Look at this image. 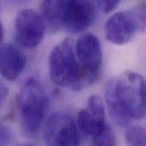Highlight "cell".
<instances>
[{"instance_id":"8992f818","label":"cell","mask_w":146,"mask_h":146,"mask_svg":"<svg viewBox=\"0 0 146 146\" xmlns=\"http://www.w3.org/2000/svg\"><path fill=\"white\" fill-rule=\"evenodd\" d=\"M46 32V25L35 10L26 9L21 10L15 20V38L23 48H36L42 41Z\"/></svg>"},{"instance_id":"5b68a950","label":"cell","mask_w":146,"mask_h":146,"mask_svg":"<svg viewBox=\"0 0 146 146\" xmlns=\"http://www.w3.org/2000/svg\"><path fill=\"white\" fill-rule=\"evenodd\" d=\"M76 56L86 72L90 84L98 81L102 66V48L99 38L92 33L80 36L75 45Z\"/></svg>"},{"instance_id":"2e32d148","label":"cell","mask_w":146,"mask_h":146,"mask_svg":"<svg viewBox=\"0 0 146 146\" xmlns=\"http://www.w3.org/2000/svg\"><path fill=\"white\" fill-rule=\"evenodd\" d=\"M8 94H9L8 88L0 81V106H2L4 100H6Z\"/></svg>"},{"instance_id":"7a4b0ae2","label":"cell","mask_w":146,"mask_h":146,"mask_svg":"<svg viewBox=\"0 0 146 146\" xmlns=\"http://www.w3.org/2000/svg\"><path fill=\"white\" fill-rule=\"evenodd\" d=\"M48 69L51 81L56 86L78 91L91 85L76 56L71 38L64 39L52 49Z\"/></svg>"},{"instance_id":"ba28073f","label":"cell","mask_w":146,"mask_h":146,"mask_svg":"<svg viewBox=\"0 0 146 146\" xmlns=\"http://www.w3.org/2000/svg\"><path fill=\"white\" fill-rule=\"evenodd\" d=\"M137 33H139L138 25L132 10L112 15L105 25L106 39L115 45L128 43Z\"/></svg>"},{"instance_id":"5bb4252c","label":"cell","mask_w":146,"mask_h":146,"mask_svg":"<svg viewBox=\"0 0 146 146\" xmlns=\"http://www.w3.org/2000/svg\"><path fill=\"white\" fill-rule=\"evenodd\" d=\"M132 11L137 21L139 33H146V3L138 5Z\"/></svg>"},{"instance_id":"52a82bcc","label":"cell","mask_w":146,"mask_h":146,"mask_svg":"<svg viewBox=\"0 0 146 146\" xmlns=\"http://www.w3.org/2000/svg\"><path fill=\"white\" fill-rule=\"evenodd\" d=\"M97 9L95 0H66L62 27L73 33L85 31L94 22Z\"/></svg>"},{"instance_id":"ac0fdd59","label":"cell","mask_w":146,"mask_h":146,"mask_svg":"<svg viewBox=\"0 0 146 146\" xmlns=\"http://www.w3.org/2000/svg\"><path fill=\"white\" fill-rule=\"evenodd\" d=\"M23 146H34V145H25Z\"/></svg>"},{"instance_id":"9a60e30c","label":"cell","mask_w":146,"mask_h":146,"mask_svg":"<svg viewBox=\"0 0 146 146\" xmlns=\"http://www.w3.org/2000/svg\"><path fill=\"white\" fill-rule=\"evenodd\" d=\"M121 0H95L97 8L105 14H108L115 9Z\"/></svg>"},{"instance_id":"3957f363","label":"cell","mask_w":146,"mask_h":146,"mask_svg":"<svg viewBox=\"0 0 146 146\" xmlns=\"http://www.w3.org/2000/svg\"><path fill=\"white\" fill-rule=\"evenodd\" d=\"M48 107V99L43 86L31 78L21 87L16 100L17 115L24 134L34 138L39 133Z\"/></svg>"},{"instance_id":"9c48e42d","label":"cell","mask_w":146,"mask_h":146,"mask_svg":"<svg viewBox=\"0 0 146 146\" xmlns=\"http://www.w3.org/2000/svg\"><path fill=\"white\" fill-rule=\"evenodd\" d=\"M106 124V110L103 101L100 96L93 94L88 100L87 107L80 110L78 113V127L85 135L93 138L100 133Z\"/></svg>"},{"instance_id":"7c38bea8","label":"cell","mask_w":146,"mask_h":146,"mask_svg":"<svg viewBox=\"0 0 146 146\" xmlns=\"http://www.w3.org/2000/svg\"><path fill=\"white\" fill-rule=\"evenodd\" d=\"M127 146H146V129L139 125L130 127L125 135Z\"/></svg>"},{"instance_id":"8fae6325","label":"cell","mask_w":146,"mask_h":146,"mask_svg":"<svg viewBox=\"0 0 146 146\" xmlns=\"http://www.w3.org/2000/svg\"><path fill=\"white\" fill-rule=\"evenodd\" d=\"M66 0H42L40 15L46 27L50 31H56L63 25Z\"/></svg>"},{"instance_id":"6da1fadb","label":"cell","mask_w":146,"mask_h":146,"mask_svg":"<svg viewBox=\"0 0 146 146\" xmlns=\"http://www.w3.org/2000/svg\"><path fill=\"white\" fill-rule=\"evenodd\" d=\"M106 102L116 125L126 127L146 112V82L135 72H124L110 79L106 86Z\"/></svg>"},{"instance_id":"30bf717a","label":"cell","mask_w":146,"mask_h":146,"mask_svg":"<svg viewBox=\"0 0 146 146\" xmlns=\"http://www.w3.org/2000/svg\"><path fill=\"white\" fill-rule=\"evenodd\" d=\"M24 54L15 45H0V75L7 81H15L26 66Z\"/></svg>"},{"instance_id":"e0dca14e","label":"cell","mask_w":146,"mask_h":146,"mask_svg":"<svg viewBox=\"0 0 146 146\" xmlns=\"http://www.w3.org/2000/svg\"><path fill=\"white\" fill-rule=\"evenodd\" d=\"M3 25L0 21V44L3 41Z\"/></svg>"},{"instance_id":"4fadbf2b","label":"cell","mask_w":146,"mask_h":146,"mask_svg":"<svg viewBox=\"0 0 146 146\" xmlns=\"http://www.w3.org/2000/svg\"><path fill=\"white\" fill-rule=\"evenodd\" d=\"M91 139V146H116L115 133L108 123L100 133Z\"/></svg>"},{"instance_id":"277c9868","label":"cell","mask_w":146,"mask_h":146,"mask_svg":"<svg viewBox=\"0 0 146 146\" xmlns=\"http://www.w3.org/2000/svg\"><path fill=\"white\" fill-rule=\"evenodd\" d=\"M47 146H79L80 138L72 117L66 113H54L46 121L43 132Z\"/></svg>"}]
</instances>
